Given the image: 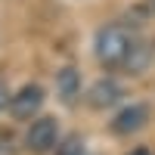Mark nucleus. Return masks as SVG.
<instances>
[{"mask_svg":"<svg viewBox=\"0 0 155 155\" xmlns=\"http://www.w3.org/2000/svg\"><path fill=\"white\" fill-rule=\"evenodd\" d=\"M137 41L140 37L127 25H106V28H99V34H96V59H99V65L124 68V62H127V56H130Z\"/></svg>","mask_w":155,"mask_h":155,"instance_id":"obj_1","label":"nucleus"},{"mask_svg":"<svg viewBox=\"0 0 155 155\" xmlns=\"http://www.w3.org/2000/svg\"><path fill=\"white\" fill-rule=\"evenodd\" d=\"M56 140H59L56 121L53 118H37V121H31L28 134H25V146L31 152H37V155H44V152H50L56 146Z\"/></svg>","mask_w":155,"mask_h":155,"instance_id":"obj_2","label":"nucleus"},{"mask_svg":"<svg viewBox=\"0 0 155 155\" xmlns=\"http://www.w3.org/2000/svg\"><path fill=\"white\" fill-rule=\"evenodd\" d=\"M41 102H44V90L37 87V84H25L16 96H9V112H12V118L28 121V118L37 115Z\"/></svg>","mask_w":155,"mask_h":155,"instance_id":"obj_3","label":"nucleus"},{"mask_svg":"<svg viewBox=\"0 0 155 155\" xmlns=\"http://www.w3.org/2000/svg\"><path fill=\"white\" fill-rule=\"evenodd\" d=\"M146 121H149V109L143 106V102H134V106H127V109H121L118 115H115L112 130L127 137V134H137L140 127H146Z\"/></svg>","mask_w":155,"mask_h":155,"instance_id":"obj_4","label":"nucleus"},{"mask_svg":"<svg viewBox=\"0 0 155 155\" xmlns=\"http://www.w3.org/2000/svg\"><path fill=\"white\" fill-rule=\"evenodd\" d=\"M118 99H121V87L115 81H109V78H102V81H96L93 87H90V106H93V109L115 106Z\"/></svg>","mask_w":155,"mask_h":155,"instance_id":"obj_5","label":"nucleus"},{"mask_svg":"<svg viewBox=\"0 0 155 155\" xmlns=\"http://www.w3.org/2000/svg\"><path fill=\"white\" fill-rule=\"evenodd\" d=\"M56 90H59V96H62V102H71L81 96V74H78L71 65H65L59 74H56Z\"/></svg>","mask_w":155,"mask_h":155,"instance_id":"obj_6","label":"nucleus"},{"mask_svg":"<svg viewBox=\"0 0 155 155\" xmlns=\"http://www.w3.org/2000/svg\"><path fill=\"white\" fill-rule=\"evenodd\" d=\"M152 56H155L152 41H137L134 50H130V56H127V62H124V68L130 74H140V71H146V65L152 62Z\"/></svg>","mask_w":155,"mask_h":155,"instance_id":"obj_7","label":"nucleus"},{"mask_svg":"<svg viewBox=\"0 0 155 155\" xmlns=\"http://www.w3.org/2000/svg\"><path fill=\"white\" fill-rule=\"evenodd\" d=\"M0 155H16V137L6 127H0Z\"/></svg>","mask_w":155,"mask_h":155,"instance_id":"obj_8","label":"nucleus"},{"mask_svg":"<svg viewBox=\"0 0 155 155\" xmlns=\"http://www.w3.org/2000/svg\"><path fill=\"white\" fill-rule=\"evenodd\" d=\"M59 155H84V143L78 137H71V140H65V146L59 149Z\"/></svg>","mask_w":155,"mask_h":155,"instance_id":"obj_9","label":"nucleus"},{"mask_svg":"<svg viewBox=\"0 0 155 155\" xmlns=\"http://www.w3.org/2000/svg\"><path fill=\"white\" fill-rule=\"evenodd\" d=\"M3 102H6V84L0 81V109H3Z\"/></svg>","mask_w":155,"mask_h":155,"instance_id":"obj_10","label":"nucleus"},{"mask_svg":"<svg viewBox=\"0 0 155 155\" xmlns=\"http://www.w3.org/2000/svg\"><path fill=\"white\" fill-rule=\"evenodd\" d=\"M127 155H152L149 149H143V146H140V149H134V152H127Z\"/></svg>","mask_w":155,"mask_h":155,"instance_id":"obj_11","label":"nucleus"}]
</instances>
